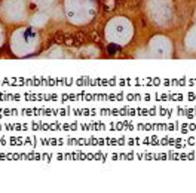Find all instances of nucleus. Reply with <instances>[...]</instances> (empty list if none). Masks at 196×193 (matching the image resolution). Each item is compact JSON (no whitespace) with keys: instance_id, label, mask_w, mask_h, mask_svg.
Instances as JSON below:
<instances>
[{"instance_id":"obj_1","label":"nucleus","mask_w":196,"mask_h":193,"mask_svg":"<svg viewBox=\"0 0 196 193\" xmlns=\"http://www.w3.org/2000/svg\"><path fill=\"white\" fill-rule=\"evenodd\" d=\"M107 51H108V54H114L116 51H120V48H119L117 45H110Z\"/></svg>"}]
</instances>
